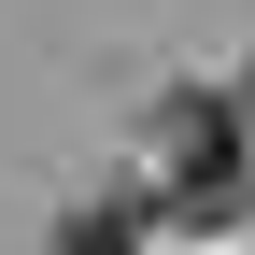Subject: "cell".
Instances as JSON below:
<instances>
[{"label":"cell","instance_id":"1","mask_svg":"<svg viewBox=\"0 0 255 255\" xmlns=\"http://www.w3.org/2000/svg\"><path fill=\"white\" fill-rule=\"evenodd\" d=\"M241 128H255L241 100H170V114H156V199L213 227V213L241 199Z\"/></svg>","mask_w":255,"mask_h":255},{"label":"cell","instance_id":"2","mask_svg":"<svg viewBox=\"0 0 255 255\" xmlns=\"http://www.w3.org/2000/svg\"><path fill=\"white\" fill-rule=\"evenodd\" d=\"M241 114H255V85H241Z\"/></svg>","mask_w":255,"mask_h":255}]
</instances>
